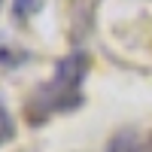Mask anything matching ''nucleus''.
<instances>
[{
  "mask_svg": "<svg viewBox=\"0 0 152 152\" xmlns=\"http://www.w3.org/2000/svg\"><path fill=\"white\" fill-rule=\"evenodd\" d=\"M88 70H91V55L85 49H73L70 55L58 58L49 79H43L37 85L34 94L28 97V104H24L28 122L34 128H40L55 116H67V113L79 110L85 104L82 85H85Z\"/></svg>",
  "mask_w": 152,
  "mask_h": 152,
  "instance_id": "f257e3e1",
  "label": "nucleus"
},
{
  "mask_svg": "<svg viewBox=\"0 0 152 152\" xmlns=\"http://www.w3.org/2000/svg\"><path fill=\"white\" fill-rule=\"evenodd\" d=\"M15 134H18V128H15V116H12V110L6 107V100L0 97V149L9 146L12 140H15Z\"/></svg>",
  "mask_w": 152,
  "mask_h": 152,
  "instance_id": "20e7f679",
  "label": "nucleus"
},
{
  "mask_svg": "<svg viewBox=\"0 0 152 152\" xmlns=\"http://www.w3.org/2000/svg\"><path fill=\"white\" fill-rule=\"evenodd\" d=\"M43 3L46 0H12V15H15V21H28L43 9Z\"/></svg>",
  "mask_w": 152,
  "mask_h": 152,
  "instance_id": "39448f33",
  "label": "nucleus"
},
{
  "mask_svg": "<svg viewBox=\"0 0 152 152\" xmlns=\"http://www.w3.org/2000/svg\"><path fill=\"white\" fill-rule=\"evenodd\" d=\"M31 61V49H24L18 43L0 37V73H9V70H18Z\"/></svg>",
  "mask_w": 152,
  "mask_h": 152,
  "instance_id": "f03ea898",
  "label": "nucleus"
},
{
  "mask_svg": "<svg viewBox=\"0 0 152 152\" xmlns=\"http://www.w3.org/2000/svg\"><path fill=\"white\" fill-rule=\"evenodd\" d=\"M107 152H146V140H143V134L137 128H122L110 140Z\"/></svg>",
  "mask_w": 152,
  "mask_h": 152,
  "instance_id": "7ed1b4c3",
  "label": "nucleus"
}]
</instances>
